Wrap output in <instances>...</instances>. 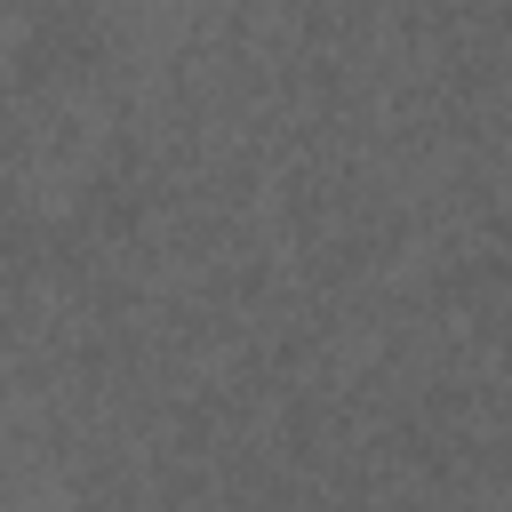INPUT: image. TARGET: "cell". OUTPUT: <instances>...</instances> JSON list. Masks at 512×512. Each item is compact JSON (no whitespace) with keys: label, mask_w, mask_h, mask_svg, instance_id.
Segmentation results:
<instances>
[{"label":"cell","mask_w":512,"mask_h":512,"mask_svg":"<svg viewBox=\"0 0 512 512\" xmlns=\"http://www.w3.org/2000/svg\"><path fill=\"white\" fill-rule=\"evenodd\" d=\"M0 512H72V448L24 392H0Z\"/></svg>","instance_id":"cell-1"}]
</instances>
